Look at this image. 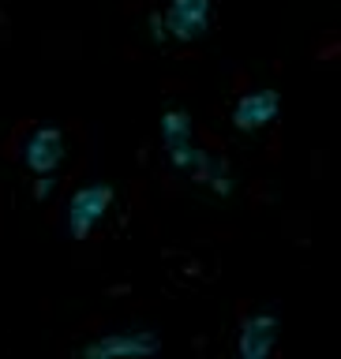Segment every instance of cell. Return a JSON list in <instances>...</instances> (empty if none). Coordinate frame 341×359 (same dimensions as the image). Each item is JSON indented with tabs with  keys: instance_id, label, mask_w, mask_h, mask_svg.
Listing matches in <instances>:
<instances>
[{
	"instance_id": "obj_1",
	"label": "cell",
	"mask_w": 341,
	"mask_h": 359,
	"mask_svg": "<svg viewBox=\"0 0 341 359\" xmlns=\"http://www.w3.org/2000/svg\"><path fill=\"white\" fill-rule=\"evenodd\" d=\"M112 202H117V195H112L109 184H83V187H75L72 198H67V206H64L67 232H72L75 240H86V236L109 217Z\"/></svg>"
},
{
	"instance_id": "obj_7",
	"label": "cell",
	"mask_w": 341,
	"mask_h": 359,
	"mask_svg": "<svg viewBox=\"0 0 341 359\" xmlns=\"http://www.w3.org/2000/svg\"><path fill=\"white\" fill-rule=\"evenodd\" d=\"M278 112H281V97L274 90H252L233 105V123L236 131H263L278 120Z\"/></svg>"
},
{
	"instance_id": "obj_4",
	"label": "cell",
	"mask_w": 341,
	"mask_h": 359,
	"mask_svg": "<svg viewBox=\"0 0 341 359\" xmlns=\"http://www.w3.org/2000/svg\"><path fill=\"white\" fill-rule=\"evenodd\" d=\"M67 157V139L60 128H34L22 142V165L30 176H56Z\"/></svg>"
},
{
	"instance_id": "obj_3",
	"label": "cell",
	"mask_w": 341,
	"mask_h": 359,
	"mask_svg": "<svg viewBox=\"0 0 341 359\" xmlns=\"http://www.w3.org/2000/svg\"><path fill=\"white\" fill-rule=\"evenodd\" d=\"M162 341L150 330H112L86 344V359H150Z\"/></svg>"
},
{
	"instance_id": "obj_5",
	"label": "cell",
	"mask_w": 341,
	"mask_h": 359,
	"mask_svg": "<svg viewBox=\"0 0 341 359\" xmlns=\"http://www.w3.org/2000/svg\"><path fill=\"white\" fill-rule=\"evenodd\" d=\"M162 146H165L169 165L180 168V172H188L191 161L199 157L195 128H191V112H184V109H169V112H162Z\"/></svg>"
},
{
	"instance_id": "obj_8",
	"label": "cell",
	"mask_w": 341,
	"mask_h": 359,
	"mask_svg": "<svg viewBox=\"0 0 341 359\" xmlns=\"http://www.w3.org/2000/svg\"><path fill=\"white\" fill-rule=\"evenodd\" d=\"M191 180H195V184H202L210 191V195H229V191L236 187V180H233V168L221 161V157H210V154H202L199 150V157L195 161H191Z\"/></svg>"
},
{
	"instance_id": "obj_9",
	"label": "cell",
	"mask_w": 341,
	"mask_h": 359,
	"mask_svg": "<svg viewBox=\"0 0 341 359\" xmlns=\"http://www.w3.org/2000/svg\"><path fill=\"white\" fill-rule=\"evenodd\" d=\"M34 180H38V184H34V195H38V198H49L53 187H56V180H53V176H34Z\"/></svg>"
},
{
	"instance_id": "obj_10",
	"label": "cell",
	"mask_w": 341,
	"mask_h": 359,
	"mask_svg": "<svg viewBox=\"0 0 341 359\" xmlns=\"http://www.w3.org/2000/svg\"><path fill=\"white\" fill-rule=\"evenodd\" d=\"M150 38L154 41H165V27H162V15H157V11L150 15Z\"/></svg>"
},
{
	"instance_id": "obj_2",
	"label": "cell",
	"mask_w": 341,
	"mask_h": 359,
	"mask_svg": "<svg viewBox=\"0 0 341 359\" xmlns=\"http://www.w3.org/2000/svg\"><path fill=\"white\" fill-rule=\"evenodd\" d=\"M157 15L165 27V41H195L214 19V0H165V11Z\"/></svg>"
},
{
	"instance_id": "obj_6",
	"label": "cell",
	"mask_w": 341,
	"mask_h": 359,
	"mask_svg": "<svg viewBox=\"0 0 341 359\" xmlns=\"http://www.w3.org/2000/svg\"><path fill=\"white\" fill-rule=\"evenodd\" d=\"M278 341H281V322L270 311L247 314L240 322V330H236V352H240V359H270Z\"/></svg>"
}]
</instances>
